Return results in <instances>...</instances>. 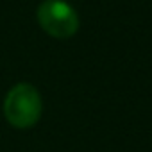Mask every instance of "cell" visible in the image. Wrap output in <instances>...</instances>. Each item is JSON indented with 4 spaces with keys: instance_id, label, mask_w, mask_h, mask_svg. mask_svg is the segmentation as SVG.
I'll return each instance as SVG.
<instances>
[{
    "instance_id": "cell-1",
    "label": "cell",
    "mask_w": 152,
    "mask_h": 152,
    "mask_svg": "<svg viewBox=\"0 0 152 152\" xmlns=\"http://www.w3.org/2000/svg\"><path fill=\"white\" fill-rule=\"evenodd\" d=\"M43 111L39 91L27 83H20L9 90L4 100V116L16 129L32 127Z\"/></svg>"
},
{
    "instance_id": "cell-2",
    "label": "cell",
    "mask_w": 152,
    "mask_h": 152,
    "mask_svg": "<svg viewBox=\"0 0 152 152\" xmlns=\"http://www.w3.org/2000/svg\"><path fill=\"white\" fill-rule=\"evenodd\" d=\"M38 22L41 29L57 39L72 38L79 29V16L63 0H45L38 7Z\"/></svg>"
}]
</instances>
